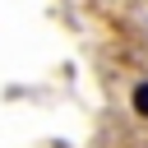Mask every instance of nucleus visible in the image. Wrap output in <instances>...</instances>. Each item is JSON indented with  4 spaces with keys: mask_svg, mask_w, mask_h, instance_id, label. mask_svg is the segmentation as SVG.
Masks as SVG:
<instances>
[{
    "mask_svg": "<svg viewBox=\"0 0 148 148\" xmlns=\"http://www.w3.org/2000/svg\"><path fill=\"white\" fill-rule=\"evenodd\" d=\"M130 111H134L139 120H148V79H139V83L130 88Z\"/></svg>",
    "mask_w": 148,
    "mask_h": 148,
    "instance_id": "f257e3e1",
    "label": "nucleus"
}]
</instances>
